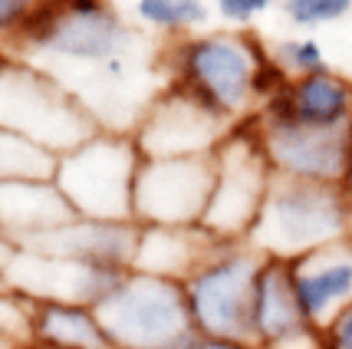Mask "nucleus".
Returning a JSON list of instances; mask_svg holds the SVG:
<instances>
[{
    "label": "nucleus",
    "mask_w": 352,
    "mask_h": 349,
    "mask_svg": "<svg viewBox=\"0 0 352 349\" xmlns=\"http://www.w3.org/2000/svg\"><path fill=\"white\" fill-rule=\"evenodd\" d=\"M283 14L293 27L303 30H316L326 23H336L342 17H349L352 0H280Z\"/></svg>",
    "instance_id": "nucleus-23"
},
{
    "label": "nucleus",
    "mask_w": 352,
    "mask_h": 349,
    "mask_svg": "<svg viewBox=\"0 0 352 349\" xmlns=\"http://www.w3.org/2000/svg\"><path fill=\"white\" fill-rule=\"evenodd\" d=\"M138 247V224L135 221H96V218H73L63 228L50 231L46 237L30 244V251L73 257L92 267L106 271H132Z\"/></svg>",
    "instance_id": "nucleus-14"
},
{
    "label": "nucleus",
    "mask_w": 352,
    "mask_h": 349,
    "mask_svg": "<svg viewBox=\"0 0 352 349\" xmlns=\"http://www.w3.org/2000/svg\"><path fill=\"white\" fill-rule=\"evenodd\" d=\"M56 171V155L30 138L0 129V184L3 182H46Z\"/></svg>",
    "instance_id": "nucleus-20"
},
{
    "label": "nucleus",
    "mask_w": 352,
    "mask_h": 349,
    "mask_svg": "<svg viewBox=\"0 0 352 349\" xmlns=\"http://www.w3.org/2000/svg\"><path fill=\"white\" fill-rule=\"evenodd\" d=\"M274 178L250 119L234 125V132L214 152V188L201 218V231L217 244H247Z\"/></svg>",
    "instance_id": "nucleus-7"
},
{
    "label": "nucleus",
    "mask_w": 352,
    "mask_h": 349,
    "mask_svg": "<svg viewBox=\"0 0 352 349\" xmlns=\"http://www.w3.org/2000/svg\"><path fill=\"white\" fill-rule=\"evenodd\" d=\"M135 20L138 27L168 36L175 43V40L201 33V27L211 20V7L208 0H138Z\"/></svg>",
    "instance_id": "nucleus-19"
},
{
    "label": "nucleus",
    "mask_w": 352,
    "mask_h": 349,
    "mask_svg": "<svg viewBox=\"0 0 352 349\" xmlns=\"http://www.w3.org/2000/svg\"><path fill=\"white\" fill-rule=\"evenodd\" d=\"M165 79L191 92L230 125L254 119L287 89L290 76L250 30H201L162 46Z\"/></svg>",
    "instance_id": "nucleus-2"
},
{
    "label": "nucleus",
    "mask_w": 352,
    "mask_h": 349,
    "mask_svg": "<svg viewBox=\"0 0 352 349\" xmlns=\"http://www.w3.org/2000/svg\"><path fill=\"white\" fill-rule=\"evenodd\" d=\"M125 273L92 267V264H82V260L73 257H56V254L20 247L7 277H3V287L16 293V297H23L27 304L96 306Z\"/></svg>",
    "instance_id": "nucleus-12"
},
{
    "label": "nucleus",
    "mask_w": 352,
    "mask_h": 349,
    "mask_svg": "<svg viewBox=\"0 0 352 349\" xmlns=\"http://www.w3.org/2000/svg\"><path fill=\"white\" fill-rule=\"evenodd\" d=\"M73 218L76 214L66 204V198L53 178L0 184V231L16 247H30Z\"/></svg>",
    "instance_id": "nucleus-16"
},
{
    "label": "nucleus",
    "mask_w": 352,
    "mask_h": 349,
    "mask_svg": "<svg viewBox=\"0 0 352 349\" xmlns=\"http://www.w3.org/2000/svg\"><path fill=\"white\" fill-rule=\"evenodd\" d=\"M112 349H184L195 339V323L184 284L129 271L96 304Z\"/></svg>",
    "instance_id": "nucleus-5"
},
{
    "label": "nucleus",
    "mask_w": 352,
    "mask_h": 349,
    "mask_svg": "<svg viewBox=\"0 0 352 349\" xmlns=\"http://www.w3.org/2000/svg\"><path fill=\"white\" fill-rule=\"evenodd\" d=\"M184 349H257L254 343L244 339H217V336H195Z\"/></svg>",
    "instance_id": "nucleus-27"
},
{
    "label": "nucleus",
    "mask_w": 352,
    "mask_h": 349,
    "mask_svg": "<svg viewBox=\"0 0 352 349\" xmlns=\"http://www.w3.org/2000/svg\"><path fill=\"white\" fill-rule=\"evenodd\" d=\"M290 277L307 323L322 333L346 306H352V234L293 260Z\"/></svg>",
    "instance_id": "nucleus-13"
},
{
    "label": "nucleus",
    "mask_w": 352,
    "mask_h": 349,
    "mask_svg": "<svg viewBox=\"0 0 352 349\" xmlns=\"http://www.w3.org/2000/svg\"><path fill=\"white\" fill-rule=\"evenodd\" d=\"M0 129L30 138L56 158L99 132L89 109L60 79L10 56H0Z\"/></svg>",
    "instance_id": "nucleus-4"
},
{
    "label": "nucleus",
    "mask_w": 352,
    "mask_h": 349,
    "mask_svg": "<svg viewBox=\"0 0 352 349\" xmlns=\"http://www.w3.org/2000/svg\"><path fill=\"white\" fill-rule=\"evenodd\" d=\"M112 0H40L23 33L0 56L60 79L89 109L99 132L132 136L142 112L168 86L162 50Z\"/></svg>",
    "instance_id": "nucleus-1"
},
{
    "label": "nucleus",
    "mask_w": 352,
    "mask_h": 349,
    "mask_svg": "<svg viewBox=\"0 0 352 349\" xmlns=\"http://www.w3.org/2000/svg\"><path fill=\"white\" fill-rule=\"evenodd\" d=\"M263 109H274L280 116L313 125V129L346 132L352 125V79L336 73V70H320V73H309V76H296Z\"/></svg>",
    "instance_id": "nucleus-15"
},
{
    "label": "nucleus",
    "mask_w": 352,
    "mask_h": 349,
    "mask_svg": "<svg viewBox=\"0 0 352 349\" xmlns=\"http://www.w3.org/2000/svg\"><path fill=\"white\" fill-rule=\"evenodd\" d=\"M214 188V155L208 158H142L132 218L142 228H201Z\"/></svg>",
    "instance_id": "nucleus-9"
},
{
    "label": "nucleus",
    "mask_w": 352,
    "mask_h": 349,
    "mask_svg": "<svg viewBox=\"0 0 352 349\" xmlns=\"http://www.w3.org/2000/svg\"><path fill=\"white\" fill-rule=\"evenodd\" d=\"M214 247L217 241H211L201 228H142L138 224L132 271L184 284Z\"/></svg>",
    "instance_id": "nucleus-17"
},
{
    "label": "nucleus",
    "mask_w": 352,
    "mask_h": 349,
    "mask_svg": "<svg viewBox=\"0 0 352 349\" xmlns=\"http://www.w3.org/2000/svg\"><path fill=\"white\" fill-rule=\"evenodd\" d=\"M349 234L352 214L339 184L274 178L247 244L263 260L293 264L313 251L346 241Z\"/></svg>",
    "instance_id": "nucleus-3"
},
{
    "label": "nucleus",
    "mask_w": 352,
    "mask_h": 349,
    "mask_svg": "<svg viewBox=\"0 0 352 349\" xmlns=\"http://www.w3.org/2000/svg\"><path fill=\"white\" fill-rule=\"evenodd\" d=\"M263 257L250 244H217L184 280V297L198 336L250 343V306Z\"/></svg>",
    "instance_id": "nucleus-8"
},
{
    "label": "nucleus",
    "mask_w": 352,
    "mask_h": 349,
    "mask_svg": "<svg viewBox=\"0 0 352 349\" xmlns=\"http://www.w3.org/2000/svg\"><path fill=\"white\" fill-rule=\"evenodd\" d=\"M276 0H214L217 17L230 30H247L261 14H267Z\"/></svg>",
    "instance_id": "nucleus-25"
},
{
    "label": "nucleus",
    "mask_w": 352,
    "mask_h": 349,
    "mask_svg": "<svg viewBox=\"0 0 352 349\" xmlns=\"http://www.w3.org/2000/svg\"><path fill=\"white\" fill-rule=\"evenodd\" d=\"M326 349H352V306H346L326 330Z\"/></svg>",
    "instance_id": "nucleus-26"
},
{
    "label": "nucleus",
    "mask_w": 352,
    "mask_h": 349,
    "mask_svg": "<svg viewBox=\"0 0 352 349\" xmlns=\"http://www.w3.org/2000/svg\"><path fill=\"white\" fill-rule=\"evenodd\" d=\"M339 191L346 198L349 204V214H352V125H349V158H346V171H342V182H339Z\"/></svg>",
    "instance_id": "nucleus-29"
},
{
    "label": "nucleus",
    "mask_w": 352,
    "mask_h": 349,
    "mask_svg": "<svg viewBox=\"0 0 352 349\" xmlns=\"http://www.w3.org/2000/svg\"><path fill=\"white\" fill-rule=\"evenodd\" d=\"M33 349H112L96 306L30 304Z\"/></svg>",
    "instance_id": "nucleus-18"
},
{
    "label": "nucleus",
    "mask_w": 352,
    "mask_h": 349,
    "mask_svg": "<svg viewBox=\"0 0 352 349\" xmlns=\"http://www.w3.org/2000/svg\"><path fill=\"white\" fill-rule=\"evenodd\" d=\"M0 349L30 346V304L0 284Z\"/></svg>",
    "instance_id": "nucleus-22"
},
{
    "label": "nucleus",
    "mask_w": 352,
    "mask_h": 349,
    "mask_svg": "<svg viewBox=\"0 0 352 349\" xmlns=\"http://www.w3.org/2000/svg\"><path fill=\"white\" fill-rule=\"evenodd\" d=\"M234 132L228 119L178 86H165L132 129L142 158H208Z\"/></svg>",
    "instance_id": "nucleus-10"
},
{
    "label": "nucleus",
    "mask_w": 352,
    "mask_h": 349,
    "mask_svg": "<svg viewBox=\"0 0 352 349\" xmlns=\"http://www.w3.org/2000/svg\"><path fill=\"white\" fill-rule=\"evenodd\" d=\"M270 56H274V63L290 79L329 70L326 53H322V46L316 43L313 36H290V40H280L276 46H270Z\"/></svg>",
    "instance_id": "nucleus-21"
},
{
    "label": "nucleus",
    "mask_w": 352,
    "mask_h": 349,
    "mask_svg": "<svg viewBox=\"0 0 352 349\" xmlns=\"http://www.w3.org/2000/svg\"><path fill=\"white\" fill-rule=\"evenodd\" d=\"M16 251H20V247H16V244L10 241L3 231H0V284H3V277H7V271H10V264H14V257H16Z\"/></svg>",
    "instance_id": "nucleus-28"
},
{
    "label": "nucleus",
    "mask_w": 352,
    "mask_h": 349,
    "mask_svg": "<svg viewBox=\"0 0 352 349\" xmlns=\"http://www.w3.org/2000/svg\"><path fill=\"white\" fill-rule=\"evenodd\" d=\"M254 132L276 178L313 184H339L349 158V129H313L293 122L274 109H261L254 119Z\"/></svg>",
    "instance_id": "nucleus-11"
},
{
    "label": "nucleus",
    "mask_w": 352,
    "mask_h": 349,
    "mask_svg": "<svg viewBox=\"0 0 352 349\" xmlns=\"http://www.w3.org/2000/svg\"><path fill=\"white\" fill-rule=\"evenodd\" d=\"M40 0H0V53L14 43L36 14Z\"/></svg>",
    "instance_id": "nucleus-24"
},
{
    "label": "nucleus",
    "mask_w": 352,
    "mask_h": 349,
    "mask_svg": "<svg viewBox=\"0 0 352 349\" xmlns=\"http://www.w3.org/2000/svg\"><path fill=\"white\" fill-rule=\"evenodd\" d=\"M142 165L135 138L122 132H96L73 152L56 158L53 182L76 218L135 221L132 195Z\"/></svg>",
    "instance_id": "nucleus-6"
}]
</instances>
